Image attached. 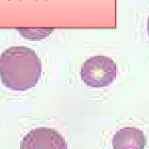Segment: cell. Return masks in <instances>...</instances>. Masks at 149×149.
<instances>
[{
	"instance_id": "cell-3",
	"label": "cell",
	"mask_w": 149,
	"mask_h": 149,
	"mask_svg": "<svg viewBox=\"0 0 149 149\" xmlns=\"http://www.w3.org/2000/svg\"><path fill=\"white\" fill-rule=\"evenodd\" d=\"M20 149H68V146L65 138L56 130L38 127L23 138Z\"/></svg>"
},
{
	"instance_id": "cell-4",
	"label": "cell",
	"mask_w": 149,
	"mask_h": 149,
	"mask_svg": "<svg viewBox=\"0 0 149 149\" xmlns=\"http://www.w3.org/2000/svg\"><path fill=\"white\" fill-rule=\"evenodd\" d=\"M112 144L113 149H144L147 139L139 129L123 127L114 134Z\"/></svg>"
},
{
	"instance_id": "cell-2",
	"label": "cell",
	"mask_w": 149,
	"mask_h": 149,
	"mask_svg": "<svg viewBox=\"0 0 149 149\" xmlns=\"http://www.w3.org/2000/svg\"><path fill=\"white\" fill-rule=\"evenodd\" d=\"M116 74V63L113 59L104 55L93 56L86 60L80 72L83 83L94 88L108 86L115 80Z\"/></svg>"
},
{
	"instance_id": "cell-1",
	"label": "cell",
	"mask_w": 149,
	"mask_h": 149,
	"mask_svg": "<svg viewBox=\"0 0 149 149\" xmlns=\"http://www.w3.org/2000/svg\"><path fill=\"white\" fill-rule=\"evenodd\" d=\"M41 74L40 58L32 49L12 46L0 55V77L6 88L26 91L34 87Z\"/></svg>"
},
{
	"instance_id": "cell-5",
	"label": "cell",
	"mask_w": 149,
	"mask_h": 149,
	"mask_svg": "<svg viewBox=\"0 0 149 149\" xmlns=\"http://www.w3.org/2000/svg\"><path fill=\"white\" fill-rule=\"evenodd\" d=\"M16 29L22 36L30 40H40L50 33H48L47 28L19 27Z\"/></svg>"
}]
</instances>
